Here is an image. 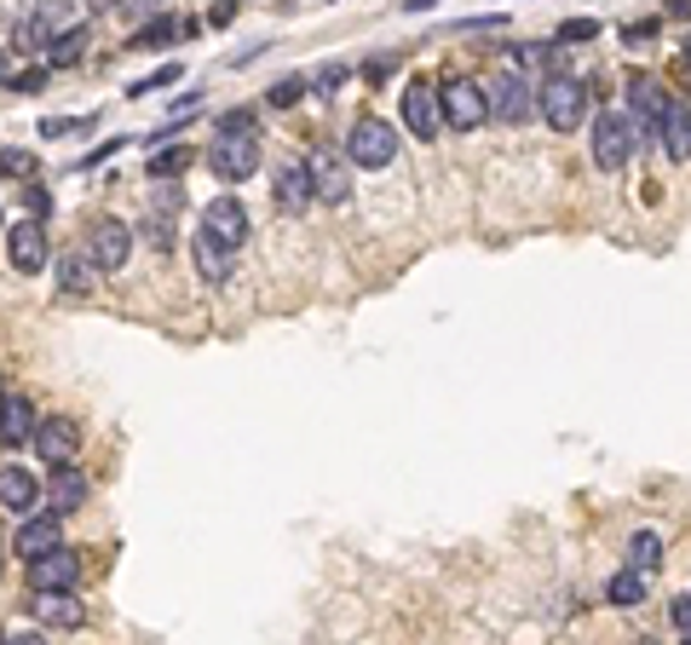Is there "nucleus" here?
I'll return each instance as SVG.
<instances>
[{"label":"nucleus","instance_id":"f257e3e1","mask_svg":"<svg viewBox=\"0 0 691 645\" xmlns=\"http://www.w3.org/2000/svg\"><path fill=\"white\" fill-rule=\"evenodd\" d=\"M536 110H542V121H547L554 133H577L582 121H587V81L554 70V75L536 87Z\"/></svg>","mask_w":691,"mask_h":645},{"label":"nucleus","instance_id":"f03ea898","mask_svg":"<svg viewBox=\"0 0 691 645\" xmlns=\"http://www.w3.org/2000/svg\"><path fill=\"white\" fill-rule=\"evenodd\" d=\"M346 161L352 168H392L398 161V127L386 115H357L346 133Z\"/></svg>","mask_w":691,"mask_h":645},{"label":"nucleus","instance_id":"7ed1b4c3","mask_svg":"<svg viewBox=\"0 0 691 645\" xmlns=\"http://www.w3.org/2000/svg\"><path fill=\"white\" fill-rule=\"evenodd\" d=\"M634 145H640L634 115L599 110V121H594V161H599V168H605V173H622L628 161H634Z\"/></svg>","mask_w":691,"mask_h":645},{"label":"nucleus","instance_id":"20e7f679","mask_svg":"<svg viewBox=\"0 0 691 645\" xmlns=\"http://www.w3.org/2000/svg\"><path fill=\"white\" fill-rule=\"evenodd\" d=\"M208 168L237 185V179H254L259 168V133H214L208 138Z\"/></svg>","mask_w":691,"mask_h":645},{"label":"nucleus","instance_id":"39448f33","mask_svg":"<svg viewBox=\"0 0 691 645\" xmlns=\"http://www.w3.org/2000/svg\"><path fill=\"white\" fill-rule=\"evenodd\" d=\"M484 98H490V121H507V127L531 121V110H536V87L519 70H501L490 87H484Z\"/></svg>","mask_w":691,"mask_h":645},{"label":"nucleus","instance_id":"423d86ee","mask_svg":"<svg viewBox=\"0 0 691 645\" xmlns=\"http://www.w3.org/2000/svg\"><path fill=\"white\" fill-rule=\"evenodd\" d=\"M196 236H208V242H219L226 254H237L242 242H248V208H242L237 196H214L208 208H202V231Z\"/></svg>","mask_w":691,"mask_h":645},{"label":"nucleus","instance_id":"0eeeda50","mask_svg":"<svg viewBox=\"0 0 691 645\" xmlns=\"http://www.w3.org/2000/svg\"><path fill=\"white\" fill-rule=\"evenodd\" d=\"M484 121H490V98H484L478 81H450V87H444V127L473 133Z\"/></svg>","mask_w":691,"mask_h":645},{"label":"nucleus","instance_id":"6e6552de","mask_svg":"<svg viewBox=\"0 0 691 645\" xmlns=\"http://www.w3.org/2000/svg\"><path fill=\"white\" fill-rule=\"evenodd\" d=\"M133 226L128 219H93V231H87V254L98 259V271H121L128 266V254H133Z\"/></svg>","mask_w":691,"mask_h":645},{"label":"nucleus","instance_id":"1a4fd4ad","mask_svg":"<svg viewBox=\"0 0 691 645\" xmlns=\"http://www.w3.org/2000/svg\"><path fill=\"white\" fill-rule=\"evenodd\" d=\"M24 576H29L35 594H75V582H81V553L58 548V553H47V559H29Z\"/></svg>","mask_w":691,"mask_h":645},{"label":"nucleus","instance_id":"9d476101","mask_svg":"<svg viewBox=\"0 0 691 645\" xmlns=\"http://www.w3.org/2000/svg\"><path fill=\"white\" fill-rule=\"evenodd\" d=\"M403 127H410L415 138H438V127H444V98H438L433 81H410V87H403Z\"/></svg>","mask_w":691,"mask_h":645},{"label":"nucleus","instance_id":"9b49d317","mask_svg":"<svg viewBox=\"0 0 691 645\" xmlns=\"http://www.w3.org/2000/svg\"><path fill=\"white\" fill-rule=\"evenodd\" d=\"M7 259H12V271H24V277L47 271V259H52L47 226H35V219H17V226L7 231Z\"/></svg>","mask_w":691,"mask_h":645},{"label":"nucleus","instance_id":"f8f14e48","mask_svg":"<svg viewBox=\"0 0 691 645\" xmlns=\"http://www.w3.org/2000/svg\"><path fill=\"white\" fill-rule=\"evenodd\" d=\"M306 173H312L317 202H346V196H352V179H346V150L317 145V150L306 156Z\"/></svg>","mask_w":691,"mask_h":645},{"label":"nucleus","instance_id":"ddd939ff","mask_svg":"<svg viewBox=\"0 0 691 645\" xmlns=\"http://www.w3.org/2000/svg\"><path fill=\"white\" fill-rule=\"evenodd\" d=\"M64 548V531H58V513H29V519H17V536H12V553L17 559H47Z\"/></svg>","mask_w":691,"mask_h":645},{"label":"nucleus","instance_id":"4468645a","mask_svg":"<svg viewBox=\"0 0 691 645\" xmlns=\"http://www.w3.org/2000/svg\"><path fill=\"white\" fill-rule=\"evenodd\" d=\"M75 443H81V427H75L70 415H40V427H35V455L47 461V467H70Z\"/></svg>","mask_w":691,"mask_h":645},{"label":"nucleus","instance_id":"2eb2a0df","mask_svg":"<svg viewBox=\"0 0 691 645\" xmlns=\"http://www.w3.org/2000/svg\"><path fill=\"white\" fill-rule=\"evenodd\" d=\"M35 427H40L35 403L24 392L0 387V443H7V450H24V443H35Z\"/></svg>","mask_w":691,"mask_h":645},{"label":"nucleus","instance_id":"dca6fc26","mask_svg":"<svg viewBox=\"0 0 691 645\" xmlns=\"http://www.w3.org/2000/svg\"><path fill=\"white\" fill-rule=\"evenodd\" d=\"M35 501H40V478L29 467H0V508L17 513V519H29Z\"/></svg>","mask_w":691,"mask_h":645},{"label":"nucleus","instance_id":"f3484780","mask_svg":"<svg viewBox=\"0 0 691 645\" xmlns=\"http://www.w3.org/2000/svg\"><path fill=\"white\" fill-rule=\"evenodd\" d=\"M29 617L40 622V629H81V622H87V605H81L75 594H35Z\"/></svg>","mask_w":691,"mask_h":645},{"label":"nucleus","instance_id":"a211bd4d","mask_svg":"<svg viewBox=\"0 0 691 645\" xmlns=\"http://www.w3.org/2000/svg\"><path fill=\"white\" fill-rule=\"evenodd\" d=\"M98 277H105V271H98V259L87 254V242L58 259V289L75 294V300H81V294H93V289H98Z\"/></svg>","mask_w":691,"mask_h":645},{"label":"nucleus","instance_id":"6ab92c4d","mask_svg":"<svg viewBox=\"0 0 691 645\" xmlns=\"http://www.w3.org/2000/svg\"><path fill=\"white\" fill-rule=\"evenodd\" d=\"M312 173H306V161H282L277 168V208L282 214H306L312 208Z\"/></svg>","mask_w":691,"mask_h":645},{"label":"nucleus","instance_id":"aec40b11","mask_svg":"<svg viewBox=\"0 0 691 645\" xmlns=\"http://www.w3.org/2000/svg\"><path fill=\"white\" fill-rule=\"evenodd\" d=\"M668 110V87H663V81L657 75H628V115H640V121H652V127H657V115Z\"/></svg>","mask_w":691,"mask_h":645},{"label":"nucleus","instance_id":"412c9836","mask_svg":"<svg viewBox=\"0 0 691 645\" xmlns=\"http://www.w3.org/2000/svg\"><path fill=\"white\" fill-rule=\"evenodd\" d=\"M657 138H663L668 161H686L691 156V110L680 105V98H668V110L657 115Z\"/></svg>","mask_w":691,"mask_h":645},{"label":"nucleus","instance_id":"4be33fe9","mask_svg":"<svg viewBox=\"0 0 691 645\" xmlns=\"http://www.w3.org/2000/svg\"><path fill=\"white\" fill-rule=\"evenodd\" d=\"M87 490H93V484H87V473H81V467H52L47 501H52V513L64 519V513H75L81 501H87Z\"/></svg>","mask_w":691,"mask_h":645},{"label":"nucleus","instance_id":"5701e85b","mask_svg":"<svg viewBox=\"0 0 691 645\" xmlns=\"http://www.w3.org/2000/svg\"><path fill=\"white\" fill-rule=\"evenodd\" d=\"M81 0H35V7H29V17H35V24L40 29H47V40H58V35H70L75 24H81Z\"/></svg>","mask_w":691,"mask_h":645},{"label":"nucleus","instance_id":"b1692460","mask_svg":"<svg viewBox=\"0 0 691 645\" xmlns=\"http://www.w3.org/2000/svg\"><path fill=\"white\" fill-rule=\"evenodd\" d=\"M196 271H202V282H231L237 254H226V248H219V242H208V236H196Z\"/></svg>","mask_w":691,"mask_h":645},{"label":"nucleus","instance_id":"393cba45","mask_svg":"<svg viewBox=\"0 0 691 645\" xmlns=\"http://www.w3.org/2000/svg\"><path fill=\"white\" fill-rule=\"evenodd\" d=\"M657 564H663V536L657 531H634V536H628V571L652 576Z\"/></svg>","mask_w":691,"mask_h":645},{"label":"nucleus","instance_id":"a878e982","mask_svg":"<svg viewBox=\"0 0 691 645\" xmlns=\"http://www.w3.org/2000/svg\"><path fill=\"white\" fill-rule=\"evenodd\" d=\"M605 599H611V605H622V611H634V605H645V576H640V571H628V564H622V571H617L611 582H605Z\"/></svg>","mask_w":691,"mask_h":645},{"label":"nucleus","instance_id":"bb28decb","mask_svg":"<svg viewBox=\"0 0 691 645\" xmlns=\"http://www.w3.org/2000/svg\"><path fill=\"white\" fill-rule=\"evenodd\" d=\"M81 52H87V24H75L70 35L47 40V64H52V70H70V64H81Z\"/></svg>","mask_w":691,"mask_h":645},{"label":"nucleus","instance_id":"cd10ccee","mask_svg":"<svg viewBox=\"0 0 691 645\" xmlns=\"http://www.w3.org/2000/svg\"><path fill=\"white\" fill-rule=\"evenodd\" d=\"M306 93H312V81H306V75H282L277 87L266 93V98H271L277 110H289V105H300V98H306Z\"/></svg>","mask_w":691,"mask_h":645},{"label":"nucleus","instance_id":"c85d7f7f","mask_svg":"<svg viewBox=\"0 0 691 645\" xmlns=\"http://www.w3.org/2000/svg\"><path fill=\"white\" fill-rule=\"evenodd\" d=\"M191 168V150H156L150 156V179H179Z\"/></svg>","mask_w":691,"mask_h":645},{"label":"nucleus","instance_id":"c756f323","mask_svg":"<svg viewBox=\"0 0 691 645\" xmlns=\"http://www.w3.org/2000/svg\"><path fill=\"white\" fill-rule=\"evenodd\" d=\"M145 242L168 254V248H173V214H150V219H145Z\"/></svg>","mask_w":691,"mask_h":645},{"label":"nucleus","instance_id":"7c9ffc66","mask_svg":"<svg viewBox=\"0 0 691 645\" xmlns=\"http://www.w3.org/2000/svg\"><path fill=\"white\" fill-rule=\"evenodd\" d=\"M173 81H179V64H161L156 75H145V81H133V87H128V98H145V93H161V87H173Z\"/></svg>","mask_w":691,"mask_h":645},{"label":"nucleus","instance_id":"2f4dec72","mask_svg":"<svg viewBox=\"0 0 691 645\" xmlns=\"http://www.w3.org/2000/svg\"><path fill=\"white\" fill-rule=\"evenodd\" d=\"M173 35H179V29L168 24V17H150V24H145V29L133 35V47H168Z\"/></svg>","mask_w":691,"mask_h":645},{"label":"nucleus","instance_id":"473e14b6","mask_svg":"<svg viewBox=\"0 0 691 645\" xmlns=\"http://www.w3.org/2000/svg\"><path fill=\"white\" fill-rule=\"evenodd\" d=\"M161 7H168V0H116V12L133 17V24H150V17H161Z\"/></svg>","mask_w":691,"mask_h":645},{"label":"nucleus","instance_id":"72a5a7b5","mask_svg":"<svg viewBox=\"0 0 691 645\" xmlns=\"http://www.w3.org/2000/svg\"><path fill=\"white\" fill-rule=\"evenodd\" d=\"M40 40H47V29H40L35 17H17V29H12V47H17V52H35Z\"/></svg>","mask_w":691,"mask_h":645},{"label":"nucleus","instance_id":"f704fd0d","mask_svg":"<svg viewBox=\"0 0 691 645\" xmlns=\"http://www.w3.org/2000/svg\"><path fill=\"white\" fill-rule=\"evenodd\" d=\"M214 133H259V121H254V110H226L214 121Z\"/></svg>","mask_w":691,"mask_h":645},{"label":"nucleus","instance_id":"c9c22d12","mask_svg":"<svg viewBox=\"0 0 691 645\" xmlns=\"http://www.w3.org/2000/svg\"><path fill=\"white\" fill-rule=\"evenodd\" d=\"M559 58V40H536V47H519V64H536V70H547Z\"/></svg>","mask_w":691,"mask_h":645},{"label":"nucleus","instance_id":"e433bc0d","mask_svg":"<svg viewBox=\"0 0 691 645\" xmlns=\"http://www.w3.org/2000/svg\"><path fill=\"white\" fill-rule=\"evenodd\" d=\"M340 81H346V64H323V70L312 75V93L329 98V93H340Z\"/></svg>","mask_w":691,"mask_h":645},{"label":"nucleus","instance_id":"4c0bfd02","mask_svg":"<svg viewBox=\"0 0 691 645\" xmlns=\"http://www.w3.org/2000/svg\"><path fill=\"white\" fill-rule=\"evenodd\" d=\"M594 17H571V24H559V47H571V40H594Z\"/></svg>","mask_w":691,"mask_h":645},{"label":"nucleus","instance_id":"58836bf2","mask_svg":"<svg viewBox=\"0 0 691 645\" xmlns=\"http://www.w3.org/2000/svg\"><path fill=\"white\" fill-rule=\"evenodd\" d=\"M24 202H29V219H35V226L52 214V196H47V185H29V191H24Z\"/></svg>","mask_w":691,"mask_h":645},{"label":"nucleus","instance_id":"ea45409f","mask_svg":"<svg viewBox=\"0 0 691 645\" xmlns=\"http://www.w3.org/2000/svg\"><path fill=\"white\" fill-rule=\"evenodd\" d=\"M81 127H87V121H64V115H47V121H40V133H47V138H64V133H81Z\"/></svg>","mask_w":691,"mask_h":645},{"label":"nucleus","instance_id":"a19ab883","mask_svg":"<svg viewBox=\"0 0 691 645\" xmlns=\"http://www.w3.org/2000/svg\"><path fill=\"white\" fill-rule=\"evenodd\" d=\"M35 161L24 156V150H0V173H29Z\"/></svg>","mask_w":691,"mask_h":645},{"label":"nucleus","instance_id":"79ce46f5","mask_svg":"<svg viewBox=\"0 0 691 645\" xmlns=\"http://www.w3.org/2000/svg\"><path fill=\"white\" fill-rule=\"evenodd\" d=\"M652 35H657V24H628V29H622V40H628V47H645Z\"/></svg>","mask_w":691,"mask_h":645},{"label":"nucleus","instance_id":"37998d69","mask_svg":"<svg viewBox=\"0 0 691 645\" xmlns=\"http://www.w3.org/2000/svg\"><path fill=\"white\" fill-rule=\"evenodd\" d=\"M179 202H185V196H179V185H161V191H156V214H173Z\"/></svg>","mask_w":691,"mask_h":645},{"label":"nucleus","instance_id":"c03bdc74","mask_svg":"<svg viewBox=\"0 0 691 645\" xmlns=\"http://www.w3.org/2000/svg\"><path fill=\"white\" fill-rule=\"evenodd\" d=\"M675 622H680V629L691 634V594H686V599H675Z\"/></svg>","mask_w":691,"mask_h":645},{"label":"nucleus","instance_id":"a18cd8bd","mask_svg":"<svg viewBox=\"0 0 691 645\" xmlns=\"http://www.w3.org/2000/svg\"><path fill=\"white\" fill-rule=\"evenodd\" d=\"M668 17H691V0H668Z\"/></svg>","mask_w":691,"mask_h":645},{"label":"nucleus","instance_id":"49530a36","mask_svg":"<svg viewBox=\"0 0 691 645\" xmlns=\"http://www.w3.org/2000/svg\"><path fill=\"white\" fill-rule=\"evenodd\" d=\"M7 645H47V640H40V634H12Z\"/></svg>","mask_w":691,"mask_h":645},{"label":"nucleus","instance_id":"de8ad7c7","mask_svg":"<svg viewBox=\"0 0 691 645\" xmlns=\"http://www.w3.org/2000/svg\"><path fill=\"white\" fill-rule=\"evenodd\" d=\"M7 81H12V64H7V52H0V87H7Z\"/></svg>","mask_w":691,"mask_h":645},{"label":"nucleus","instance_id":"09e8293b","mask_svg":"<svg viewBox=\"0 0 691 645\" xmlns=\"http://www.w3.org/2000/svg\"><path fill=\"white\" fill-rule=\"evenodd\" d=\"M438 7V0H410V12H433Z\"/></svg>","mask_w":691,"mask_h":645},{"label":"nucleus","instance_id":"8fccbe9b","mask_svg":"<svg viewBox=\"0 0 691 645\" xmlns=\"http://www.w3.org/2000/svg\"><path fill=\"white\" fill-rule=\"evenodd\" d=\"M686 81H691V40H686Z\"/></svg>","mask_w":691,"mask_h":645},{"label":"nucleus","instance_id":"3c124183","mask_svg":"<svg viewBox=\"0 0 691 645\" xmlns=\"http://www.w3.org/2000/svg\"><path fill=\"white\" fill-rule=\"evenodd\" d=\"M686 645H691V634H686Z\"/></svg>","mask_w":691,"mask_h":645}]
</instances>
